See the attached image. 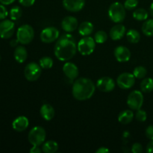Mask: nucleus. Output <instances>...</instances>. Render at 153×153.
<instances>
[{
  "label": "nucleus",
  "mask_w": 153,
  "mask_h": 153,
  "mask_svg": "<svg viewBox=\"0 0 153 153\" xmlns=\"http://www.w3.org/2000/svg\"><path fill=\"white\" fill-rule=\"evenodd\" d=\"M146 152L153 153V140H151L146 146Z\"/></svg>",
  "instance_id": "obj_39"
},
{
  "label": "nucleus",
  "mask_w": 153,
  "mask_h": 153,
  "mask_svg": "<svg viewBox=\"0 0 153 153\" xmlns=\"http://www.w3.org/2000/svg\"><path fill=\"white\" fill-rule=\"evenodd\" d=\"M97 153H108L110 152V150H109L108 148L105 147V146H102V147H100L97 151H96Z\"/></svg>",
  "instance_id": "obj_40"
},
{
  "label": "nucleus",
  "mask_w": 153,
  "mask_h": 153,
  "mask_svg": "<svg viewBox=\"0 0 153 153\" xmlns=\"http://www.w3.org/2000/svg\"><path fill=\"white\" fill-rule=\"evenodd\" d=\"M19 2L24 7H31L35 2V0H19Z\"/></svg>",
  "instance_id": "obj_37"
},
{
  "label": "nucleus",
  "mask_w": 153,
  "mask_h": 153,
  "mask_svg": "<svg viewBox=\"0 0 153 153\" xmlns=\"http://www.w3.org/2000/svg\"><path fill=\"white\" fill-rule=\"evenodd\" d=\"M22 14V10L19 6H14L10 9V12H9V15L11 19V20L16 21L18 20L19 18L21 17Z\"/></svg>",
  "instance_id": "obj_29"
},
{
  "label": "nucleus",
  "mask_w": 153,
  "mask_h": 153,
  "mask_svg": "<svg viewBox=\"0 0 153 153\" xmlns=\"http://www.w3.org/2000/svg\"><path fill=\"white\" fill-rule=\"evenodd\" d=\"M131 152L133 153H141L143 152V146L140 143H134L131 146Z\"/></svg>",
  "instance_id": "obj_35"
},
{
  "label": "nucleus",
  "mask_w": 153,
  "mask_h": 153,
  "mask_svg": "<svg viewBox=\"0 0 153 153\" xmlns=\"http://www.w3.org/2000/svg\"><path fill=\"white\" fill-rule=\"evenodd\" d=\"M96 86L92 80L87 78H79L75 81L72 88L73 96L79 101L89 100L95 93Z\"/></svg>",
  "instance_id": "obj_2"
},
{
  "label": "nucleus",
  "mask_w": 153,
  "mask_h": 153,
  "mask_svg": "<svg viewBox=\"0 0 153 153\" xmlns=\"http://www.w3.org/2000/svg\"><path fill=\"white\" fill-rule=\"evenodd\" d=\"M15 1V0H0V3L4 5H8V4H12Z\"/></svg>",
  "instance_id": "obj_41"
},
{
  "label": "nucleus",
  "mask_w": 153,
  "mask_h": 153,
  "mask_svg": "<svg viewBox=\"0 0 153 153\" xmlns=\"http://www.w3.org/2000/svg\"><path fill=\"white\" fill-rule=\"evenodd\" d=\"M53 63L52 58L49 56L43 57L39 61V64L42 67V69H44V70H49V69L52 68L53 66Z\"/></svg>",
  "instance_id": "obj_28"
},
{
  "label": "nucleus",
  "mask_w": 153,
  "mask_h": 153,
  "mask_svg": "<svg viewBox=\"0 0 153 153\" xmlns=\"http://www.w3.org/2000/svg\"><path fill=\"white\" fill-rule=\"evenodd\" d=\"M134 118V113L131 110H125L121 111L118 115V121L123 125L130 123Z\"/></svg>",
  "instance_id": "obj_22"
},
{
  "label": "nucleus",
  "mask_w": 153,
  "mask_h": 153,
  "mask_svg": "<svg viewBox=\"0 0 153 153\" xmlns=\"http://www.w3.org/2000/svg\"><path fill=\"white\" fill-rule=\"evenodd\" d=\"M140 90L143 93H150L153 91V79L146 78L140 82Z\"/></svg>",
  "instance_id": "obj_25"
},
{
  "label": "nucleus",
  "mask_w": 153,
  "mask_h": 153,
  "mask_svg": "<svg viewBox=\"0 0 153 153\" xmlns=\"http://www.w3.org/2000/svg\"><path fill=\"white\" fill-rule=\"evenodd\" d=\"M94 25L91 22L85 21L81 23L79 27V33L83 37L91 35L94 31Z\"/></svg>",
  "instance_id": "obj_21"
},
{
  "label": "nucleus",
  "mask_w": 153,
  "mask_h": 153,
  "mask_svg": "<svg viewBox=\"0 0 153 153\" xmlns=\"http://www.w3.org/2000/svg\"><path fill=\"white\" fill-rule=\"evenodd\" d=\"M126 38L131 43H137L140 40V34L137 30L131 29L127 32Z\"/></svg>",
  "instance_id": "obj_27"
},
{
  "label": "nucleus",
  "mask_w": 153,
  "mask_h": 153,
  "mask_svg": "<svg viewBox=\"0 0 153 153\" xmlns=\"http://www.w3.org/2000/svg\"><path fill=\"white\" fill-rule=\"evenodd\" d=\"M0 61H1V55H0Z\"/></svg>",
  "instance_id": "obj_44"
},
{
  "label": "nucleus",
  "mask_w": 153,
  "mask_h": 153,
  "mask_svg": "<svg viewBox=\"0 0 153 153\" xmlns=\"http://www.w3.org/2000/svg\"><path fill=\"white\" fill-rule=\"evenodd\" d=\"M13 56H14L16 62L19 63V64L24 63L28 57V52H27L26 49L23 46H17L15 49Z\"/></svg>",
  "instance_id": "obj_20"
},
{
  "label": "nucleus",
  "mask_w": 153,
  "mask_h": 153,
  "mask_svg": "<svg viewBox=\"0 0 153 153\" xmlns=\"http://www.w3.org/2000/svg\"><path fill=\"white\" fill-rule=\"evenodd\" d=\"M147 74V70L143 66H138L135 67L133 71V75L136 79H143Z\"/></svg>",
  "instance_id": "obj_30"
},
{
  "label": "nucleus",
  "mask_w": 153,
  "mask_h": 153,
  "mask_svg": "<svg viewBox=\"0 0 153 153\" xmlns=\"http://www.w3.org/2000/svg\"><path fill=\"white\" fill-rule=\"evenodd\" d=\"M135 79L134 76L129 73H123L118 76L117 79V84L121 89L127 90L130 89L134 86L135 83Z\"/></svg>",
  "instance_id": "obj_10"
},
{
  "label": "nucleus",
  "mask_w": 153,
  "mask_h": 153,
  "mask_svg": "<svg viewBox=\"0 0 153 153\" xmlns=\"http://www.w3.org/2000/svg\"><path fill=\"white\" fill-rule=\"evenodd\" d=\"M149 13L144 8H137L133 12V17L138 21H145L147 19Z\"/></svg>",
  "instance_id": "obj_26"
},
{
  "label": "nucleus",
  "mask_w": 153,
  "mask_h": 153,
  "mask_svg": "<svg viewBox=\"0 0 153 153\" xmlns=\"http://www.w3.org/2000/svg\"><path fill=\"white\" fill-rule=\"evenodd\" d=\"M135 118L139 122H144V121L146 120V118H147V114L144 110H142V109L140 108L136 111Z\"/></svg>",
  "instance_id": "obj_32"
},
{
  "label": "nucleus",
  "mask_w": 153,
  "mask_h": 153,
  "mask_svg": "<svg viewBox=\"0 0 153 153\" xmlns=\"http://www.w3.org/2000/svg\"><path fill=\"white\" fill-rule=\"evenodd\" d=\"M42 67L35 62H31L27 64L24 70V76L29 82H35L40 77Z\"/></svg>",
  "instance_id": "obj_7"
},
{
  "label": "nucleus",
  "mask_w": 153,
  "mask_h": 153,
  "mask_svg": "<svg viewBox=\"0 0 153 153\" xmlns=\"http://www.w3.org/2000/svg\"><path fill=\"white\" fill-rule=\"evenodd\" d=\"M77 50L76 39L70 34H64L60 36L54 48L55 57L61 61H67L72 59Z\"/></svg>",
  "instance_id": "obj_1"
},
{
  "label": "nucleus",
  "mask_w": 153,
  "mask_h": 153,
  "mask_svg": "<svg viewBox=\"0 0 153 153\" xmlns=\"http://www.w3.org/2000/svg\"><path fill=\"white\" fill-rule=\"evenodd\" d=\"M8 15V12H7V9L4 7V4H0V20H3L5 19Z\"/></svg>",
  "instance_id": "obj_34"
},
{
  "label": "nucleus",
  "mask_w": 153,
  "mask_h": 153,
  "mask_svg": "<svg viewBox=\"0 0 153 153\" xmlns=\"http://www.w3.org/2000/svg\"><path fill=\"white\" fill-rule=\"evenodd\" d=\"M96 48V41L91 37L87 36L79 41L77 44L78 52L82 55H89L94 52Z\"/></svg>",
  "instance_id": "obj_6"
},
{
  "label": "nucleus",
  "mask_w": 153,
  "mask_h": 153,
  "mask_svg": "<svg viewBox=\"0 0 153 153\" xmlns=\"http://www.w3.org/2000/svg\"><path fill=\"white\" fill-rule=\"evenodd\" d=\"M46 132L41 126H35L31 129L28 133V139L32 146H40L46 140Z\"/></svg>",
  "instance_id": "obj_5"
},
{
  "label": "nucleus",
  "mask_w": 153,
  "mask_h": 153,
  "mask_svg": "<svg viewBox=\"0 0 153 153\" xmlns=\"http://www.w3.org/2000/svg\"><path fill=\"white\" fill-rule=\"evenodd\" d=\"M125 25L118 23L111 28V29L110 31V37L113 40H120L125 35Z\"/></svg>",
  "instance_id": "obj_18"
},
{
  "label": "nucleus",
  "mask_w": 153,
  "mask_h": 153,
  "mask_svg": "<svg viewBox=\"0 0 153 153\" xmlns=\"http://www.w3.org/2000/svg\"><path fill=\"white\" fill-rule=\"evenodd\" d=\"M94 40L97 43H104L108 40L107 33L104 31H97L94 36Z\"/></svg>",
  "instance_id": "obj_31"
},
{
  "label": "nucleus",
  "mask_w": 153,
  "mask_h": 153,
  "mask_svg": "<svg viewBox=\"0 0 153 153\" xmlns=\"http://www.w3.org/2000/svg\"><path fill=\"white\" fill-rule=\"evenodd\" d=\"M143 104V95L139 91H133L127 98V105L131 110H138L141 108Z\"/></svg>",
  "instance_id": "obj_8"
},
{
  "label": "nucleus",
  "mask_w": 153,
  "mask_h": 153,
  "mask_svg": "<svg viewBox=\"0 0 153 153\" xmlns=\"http://www.w3.org/2000/svg\"><path fill=\"white\" fill-rule=\"evenodd\" d=\"M15 31V24L12 20L3 19L0 22V37L9 39L13 36Z\"/></svg>",
  "instance_id": "obj_11"
},
{
  "label": "nucleus",
  "mask_w": 153,
  "mask_h": 153,
  "mask_svg": "<svg viewBox=\"0 0 153 153\" xmlns=\"http://www.w3.org/2000/svg\"><path fill=\"white\" fill-rule=\"evenodd\" d=\"M85 0H63V6L68 11H80L85 7Z\"/></svg>",
  "instance_id": "obj_13"
},
{
  "label": "nucleus",
  "mask_w": 153,
  "mask_h": 153,
  "mask_svg": "<svg viewBox=\"0 0 153 153\" xmlns=\"http://www.w3.org/2000/svg\"><path fill=\"white\" fill-rule=\"evenodd\" d=\"M97 88L102 92H111L114 89L115 82L111 78L105 76V77L101 78L97 81Z\"/></svg>",
  "instance_id": "obj_12"
},
{
  "label": "nucleus",
  "mask_w": 153,
  "mask_h": 153,
  "mask_svg": "<svg viewBox=\"0 0 153 153\" xmlns=\"http://www.w3.org/2000/svg\"><path fill=\"white\" fill-rule=\"evenodd\" d=\"M108 14L111 20L115 23L123 22L126 18V8L124 4L118 1L112 3L108 10Z\"/></svg>",
  "instance_id": "obj_3"
},
{
  "label": "nucleus",
  "mask_w": 153,
  "mask_h": 153,
  "mask_svg": "<svg viewBox=\"0 0 153 153\" xmlns=\"http://www.w3.org/2000/svg\"><path fill=\"white\" fill-rule=\"evenodd\" d=\"M41 152H43L42 149H40L37 146H33V147L30 149V152L31 153H40Z\"/></svg>",
  "instance_id": "obj_38"
},
{
  "label": "nucleus",
  "mask_w": 153,
  "mask_h": 153,
  "mask_svg": "<svg viewBox=\"0 0 153 153\" xmlns=\"http://www.w3.org/2000/svg\"><path fill=\"white\" fill-rule=\"evenodd\" d=\"M149 12H150L151 16L153 17V1L152 2V4H151L150 7H149Z\"/></svg>",
  "instance_id": "obj_43"
},
{
  "label": "nucleus",
  "mask_w": 153,
  "mask_h": 153,
  "mask_svg": "<svg viewBox=\"0 0 153 153\" xmlns=\"http://www.w3.org/2000/svg\"><path fill=\"white\" fill-rule=\"evenodd\" d=\"M29 125L28 119L25 116H19L16 117L12 123V127L18 132H21L26 129Z\"/></svg>",
  "instance_id": "obj_17"
},
{
  "label": "nucleus",
  "mask_w": 153,
  "mask_h": 153,
  "mask_svg": "<svg viewBox=\"0 0 153 153\" xmlns=\"http://www.w3.org/2000/svg\"><path fill=\"white\" fill-rule=\"evenodd\" d=\"M142 31L147 37L153 36V19L145 20L142 25Z\"/></svg>",
  "instance_id": "obj_24"
},
{
  "label": "nucleus",
  "mask_w": 153,
  "mask_h": 153,
  "mask_svg": "<svg viewBox=\"0 0 153 153\" xmlns=\"http://www.w3.org/2000/svg\"><path fill=\"white\" fill-rule=\"evenodd\" d=\"M137 4H138L137 0H126L125 3H124V7L126 10H131L135 9Z\"/></svg>",
  "instance_id": "obj_33"
},
{
  "label": "nucleus",
  "mask_w": 153,
  "mask_h": 153,
  "mask_svg": "<svg viewBox=\"0 0 153 153\" xmlns=\"http://www.w3.org/2000/svg\"><path fill=\"white\" fill-rule=\"evenodd\" d=\"M58 144L55 140H48L43 143L42 151L45 153H55L58 151Z\"/></svg>",
  "instance_id": "obj_23"
},
{
  "label": "nucleus",
  "mask_w": 153,
  "mask_h": 153,
  "mask_svg": "<svg viewBox=\"0 0 153 153\" xmlns=\"http://www.w3.org/2000/svg\"><path fill=\"white\" fill-rule=\"evenodd\" d=\"M19 43V42L18 41L17 39H13V40H11L10 41V45L12 47H16V46H18V43Z\"/></svg>",
  "instance_id": "obj_42"
},
{
  "label": "nucleus",
  "mask_w": 153,
  "mask_h": 153,
  "mask_svg": "<svg viewBox=\"0 0 153 153\" xmlns=\"http://www.w3.org/2000/svg\"><path fill=\"white\" fill-rule=\"evenodd\" d=\"M34 37V31L32 26L25 24L19 27L16 32V39L22 45H27L31 43Z\"/></svg>",
  "instance_id": "obj_4"
},
{
  "label": "nucleus",
  "mask_w": 153,
  "mask_h": 153,
  "mask_svg": "<svg viewBox=\"0 0 153 153\" xmlns=\"http://www.w3.org/2000/svg\"><path fill=\"white\" fill-rule=\"evenodd\" d=\"M63 72L70 80H74L79 76L78 67L72 62L65 63L63 66Z\"/></svg>",
  "instance_id": "obj_16"
},
{
  "label": "nucleus",
  "mask_w": 153,
  "mask_h": 153,
  "mask_svg": "<svg viewBox=\"0 0 153 153\" xmlns=\"http://www.w3.org/2000/svg\"><path fill=\"white\" fill-rule=\"evenodd\" d=\"M114 56L117 61L119 62H126L129 61L131 58V52L127 47L123 46H119L114 49Z\"/></svg>",
  "instance_id": "obj_14"
},
{
  "label": "nucleus",
  "mask_w": 153,
  "mask_h": 153,
  "mask_svg": "<svg viewBox=\"0 0 153 153\" xmlns=\"http://www.w3.org/2000/svg\"><path fill=\"white\" fill-rule=\"evenodd\" d=\"M146 136L149 140H153V126H149L146 128Z\"/></svg>",
  "instance_id": "obj_36"
},
{
  "label": "nucleus",
  "mask_w": 153,
  "mask_h": 153,
  "mask_svg": "<svg viewBox=\"0 0 153 153\" xmlns=\"http://www.w3.org/2000/svg\"><path fill=\"white\" fill-rule=\"evenodd\" d=\"M60 31L55 27H47L40 33V40L45 43H51L58 39Z\"/></svg>",
  "instance_id": "obj_9"
},
{
  "label": "nucleus",
  "mask_w": 153,
  "mask_h": 153,
  "mask_svg": "<svg viewBox=\"0 0 153 153\" xmlns=\"http://www.w3.org/2000/svg\"><path fill=\"white\" fill-rule=\"evenodd\" d=\"M40 113L45 120L49 121L55 117V109L51 105L44 104L40 108Z\"/></svg>",
  "instance_id": "obj_19"
},
{
  "label": "nucleus",
  "mask_w": 153,
  "mask_h": 153,
  "mask_svg": "<svg viewBox=\"0 0 153 153\" xmlns=\"http://www.w3.org/2000/svg\"><path fill=\"white\" fill-rule=\"evenodd\" d=\"M61 28L66 32H73L78 28V19L74 16H66L61 22Z\"/></svg>",
  "instance_id": "obj_15"
}]
</instances>
